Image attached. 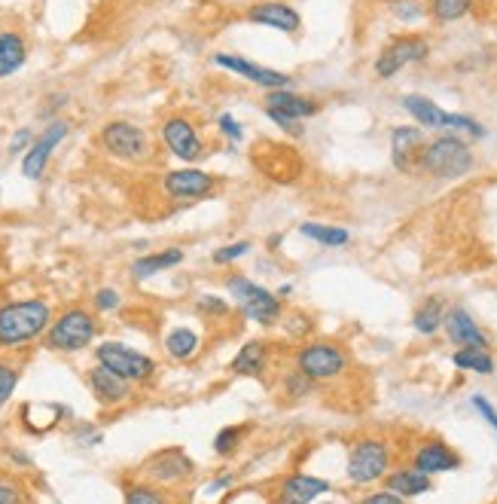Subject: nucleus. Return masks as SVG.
<instances>
[{
	"label": "nucleus",
	"mask_w": 497,
	"mask_h": 504,
	"mask_svg": "<svg viewBox=\"0 0 497 504\" xmlns=\"http://www.w3.org/2000/svg\"><path fill=\"white\" fill-rule=\"evenodd\" d=\"M473 147L461 134H436L424 144L418 159V168L434 181H461L473 172Z\"/></svg>",
	"instance_id": "obj_1"
},
{
	"label": "nucleus",
	"mask_w": 497,
	"mask_h": 504,
	"mask_svg": "<svg viewBox=\"0 0 497 504\" xmlns=\"http://www.w3.org/2000/svg\"><path fill=\"white\" fill-rule=\"evenodd\" d=\"M53 324V309L46 300H19L0 306V346H22L37 340Z\"/></svg>",
	"instance_id": "obj_2"
},
{
	"label": "nucleus",
	"mask_w": 497,
	"mask_h": 504,
	"mask_svg": "<svg viewBox=\"0 0 497 504\" xmlns=\"http://www.w3.org/2000/svg\"><path fill=\"white\" fill-rule=\"evenodd\" d=\"M226 284H229V293H232L235 306L241 309L244 318L257 321L259 327H272L278 318H281V312H284L281 297L272 293V291H266L263 284L244 279V275H232Z\"/></svg>",
	"instance_id": "obj_3"
},
{
	"label": "nucleus",
	"mask_w": 497,
	"mask_h": 504,
	"mask_svg": "<svg viewBox=\"0 0 497 504\" xmlns=\"http://www.w3.org/2000/svg\"><path fill=\"white\" fill-rule=\"evenodd\" d=\"M387 468H391V450H387L385 440H375V437H364L357 440L348 452V480L354 486H373L382 477H387Z\"/></svg>",
	"instance_id": "obj_4"
},
{
	"label": "nucleus",
	"mask_w": 497,
	"mask_h": 504,
	"mask_svg": "<svg viewBox=\"0 0 497 504\" xmlns=\"http://www.w3.org/2000/svg\"><path fill=\"white\" fill-rule=\"evenodd\" d=\"M98 321L95 315L86 309H67L64 315H58L46 331V346L58 351H83L95 340Z\"/></svg>",
	"instance_id": "obj_5"
},
{
	"label": "nucleus",
	"mask_w": 497,
	"mask_h": 504,
	"mask_svg": "<svg viewBox=\"0 0 497 504\" xmlns=\"http://www.w3.org/2000/svg\"><path fill=\"white\" fill-rule=\"evenodd\" d=\"M427 58H431V44H427V37H421V34H400V37H394L391 44L378 53L373 71L378 80H391V77H397L403 67L421 64V62H427Z\"/></svg>",
	"instance_id": "obj_6"
},
{
	"label": "nucleus",
	"mask_w": 497,
	"mask_h": 504,
	"mask_svg": "<svg viewBox=\"0 0 497 504\" xmlns=\"http://www.w3.org/2000/svg\"><path fill=\"white\" fill-rule=\"evenodd\" d=\"M297 370L315 382L336 380V376H342L345 370H348V351L342 346H336V342H324V340L306 342V346L297 351Z\"/></svg>",
	"instance_id": "obj_7"
},
{
	"label": "nucleus",
	"mask_w": 497,
	"mask_h": 504,
	"mask_svg": "<svg viewBox=\"0 0 497 504\" xmlns=\"http://www.w3.org/2000/svg\"><path fill=\"white\" fill-rule=\"evenodd\" d=\"M95 361L101 367L113 370L125 382H147L156 373V361L147 358L144 351H134L122 342H101L95 349Z\"/></svg>",
	"instance_id": "obj_8"
},
{
	"label": "nucleus",
	"mask_w": 497,
	"mask_h": 504,
	"mask_svg": "<svg viewBox=\"0 0 497 504\" xmlns=\"http://www.w3.org/2000/svg\"><path fill=\"white\" fill-rule=\"evenodd\" d=\"M101 144L104 150L122 163H144L150 156V141L147 132L141 125H134L129 120H113L101 129Z\"/></svg>",
	"instance_id": "obj_9"
},
{
	"label": "nucleus",
	"mask_w": 497,
	"mask_h": 504,
	"mask_svg": "<svg viewBox=\"0 0 497 504\" xmlns=\"http://www.w3.org/2000/svg\"><path fill=\"white\" fill-rule=\"evenodd\" d=\"M210 62H214L217 67H223V71H229V74H239V77H244L248 83H254V86L266 89V92L290 89V86H293V77H290V74L272 71V67H263V64L250 62V58H244V55L214 53V55H210Z\"/></svg>",
	"instance_id": "obj_10"
},
{
	"label": "nucleus",
	"mask_w": 497,
	"mask_h": 504,
	"mask_svg": "<svg viewBox=\"0 0 497 504\" xmlns=\"http://www.w3.org/2000/svg\"><path fill=\"white\" fill-rule=\"evenodd\" d=\"M67 132H71V125H67L64 120H53L44 132L37 134V138H34V144L24 150V156H22V174L24 178L28 181L44 178L49 159H53L55 147L67 138Z\"/></svg>",
	"instance_id": "obj_11"
},
{
	"label": "nucleus",
	"mask_w": 497,
	"mask_h": 504,
	"mask_svg": "<svg viewBox=\"0 0 497 504\" xmlns=\"http://www.w3.org/2000/svg\"><path fill=\"white\" fill-rule=\"evenodd\" d=\"M162 190L174 202H199L217 190V178L201 172V168H177V172H168L162 178Z\"/></svg>",
	"instance_id": "obj_12"
},
{
	"label": "nucleus",
	"mask_w": 497,
	"mask_h": 504,
	"mask_svg": "<svg viewBox=\"0 0 497 504\" xmlns=\"http://www.w3.org/2000/svg\"><path fill=\"white\" fill-rule=\"evenodd\" d=\"M162 141L180 163H199L205 156V141L187 116H168L162 123Z\"/></svg>",
	"instance_id": "obj_13"
},
{
	"label": "nucleus",
	"mask_w": 497,
	"mask_h": 504,
	"mask_svg": "<svg viewBox=\"0 0 497 504\" xmlns=\"http://www.w3.org/2000/svg\"><path fill=\"white\" fill-rule=\"evenodd\" d=\"M248 19L263 28H275L281 34H299L302 31V15L297 6L284 4V0H259V4L248 6Z\"/></svg>",
	"instance_id": "obj_14"
},
{
	"label": "nucleus",
	"mask_w": 497,
	"mask_h": 504,
	"mask_svg": "<svg viewBox=\"0 0 497 504\" xmlns=\"http://www.w3.org/2000/svg\"><path fill=\"white\" fill-rule=\"evenodd\" d=\"M427 138H424V129L421 125H397V129L391 132V163L397 172H412V168H418V159H421V150H424Z\"/></svg>",
	"instance_id": "obj_15"
},
{
	"label": "nucleus",
	"mask_w": 497,
	"mask_h": 504,
	"mask_svg": "<svg viewBox=\"0 0 497 504\" xmlns=\"http://www.w3.org/2000/svg\"><path fill=\"white\" fill-rule=\"evenodd\" d=\"M443 331L458 349H492V340L485 336V331L473 321V315L461 306H454L445 312Z\"/></svg>",
	"instance_id": "obj_16"
},
{
	"label": "nucleus",
	"mask_w": 497,
	"mask_h": 504,
	"mask_svg": "<svg viewBox=\"0 0 497 504\" xmlns=\"http://www.w3.org/2000/svg\"><path fill=\"white\" fill-rule=\"evenodd\" d=\"M144 474L162 486H177V483L190 480L192 461L187 459V452H180V450H162L144 465Z\"/></svg>",
	"instance_id": "obj_17"
},
{
	"label": "nucleus",
	"mask_w": 497,
	"mask_h": 504,
	"mask_svg": "<svg viewBox=\"0 0 497 504\" xmlns=\"http://www.w3.org/2000/svg\"><path fill=\"white\" fill-rule=\"evenodd\" d=\"M412 468H418L421 474H449V470L461 468V456L454 452L449 443L443 440H427L421 443L415 450V456H412Z\"/></svg>",
	"instance_id": "obj_18"
},
{
	"label": "nucleus",
	"mask_w": 497,
	"mask_h": 504,
	"mask_svg": "<svg viewBox=\"0 0 497 504\" xmlns=\"http://www.w3.org/2000/svg\"><path fill=\"white\" fill-rule=\"evenodd\" d=\"M330 492V483L315 474H290L278 486V504H315V499Z\"/></svg>",
	"instance_id": "obj_19"
},
{
	"label": "nucleus",
	"mask_w": 497,
	"mask_h": 504,
	"mask_svg": "<svg viewBox=\"0 0 497 504\" xmlns=\"http://www.w3.org/2000/svg\"><path fill=\"white\" fill-rule=\"evenodd\" d=\"M266 111L284 114V116H290V120L302 123L321 111V104H317L315 98H306L293 89H275V92H266Z\"/></svg>",
	"instance_id": "obj_20"
},
{
	"label": "nucleus",
	"mask_w": 497,
	"mask_h": 504,
	"mask_svg": "<svg viewBox=\"0 0 497 504\" xmlns=\"http://www.w3.org/2000/svg\"><path fill=\"white\" fill-rule=\"evenodd\" d=\"M129 385L132 382H125L122 376H116L113 370H107L101 364L89 370V389L98 398V403H104V407H113V403H122L129 398Z\"/></svg>",
	"instance_id": "obj_21"
},
{
	"label": "nucleus",
	"mask_w": 497,
	"mask_h": 504,
	"mask_svg": "<svg viewBox=\"0 0 497 504\" xmlns=\"http://www.w3.org/2000/svg\"><path fill=\"white\" fill-rule=\"evenodd\" d=\"M403 111H406L415 125L421 129H431V132H445V120H449V111H443L434 98L427 95H403Z\"/></svg>",
	"instance_id": "obj_22"
},
{
	"label": "nucleus",
	"mask_w": 497,
	"mask_h": 504,
	"mask_svg": "<svg viewBox=\"0 0 497 504\" xmlns=\"http://www.w3.org/2000/svg\"><path fill=\"white\" fill-rule=\"evenodd\" d=\"M385 489L397 492L400 499H418V495H427L434 489L431 477L421 474L418 468H397L387 474V486Z\"/></svg>",
	"instance_id": "obj_23"
},
{
	"label": "nucleus",
	"mask_w": 497,
	"mask_h": 504,
	"mask_svg": "<svg viewBox=\"0 0 497 504\" xmlns=\"http://www.w3.org/2000/svg\"><path fill=\"white\" fill-rule=\"evenodd\" d=\"M28 62V46L24 37L15 31H0V77H13Z\"/></svg>",
	"instance_id": "obj_24"
},
{
	"label": "nucleus",
	"mask_w": 497,
	"mask_h": 504,
	"mask_svg": "<svg viewBox=\"0 0 497 504\" xmlns=\"http://www.w3.org/2000/svg\"><path fill=\"white\" fill-rule=\"evenodd\" d=\"M177 263H183V251L180 248H165V251H159V254H141L132 263V275L138 282H144V279H153L156 272L171 269Z\"/></svg>",
	"instance_id": "obj_25"
},
{
	"label": "nucleus",
	"mask_w": 497,
	"mask_h": 504,
	"mask_svg": "<svg viewBox=\"0 0 497 504\" xmlns=\"http://www.w3.org/2000/svg\"><path fill=\"white\" fill-rule=\"evenodd\" d=\"M266 355H268V349H266V342H248L239 355L232 358V364L229 370L235 376H263L266 373Z\"/></svg>",
	"instance_id": "obj_26"
},
{
	"label": "nucleus",
	"mask_w": 497,
	"mask_h": 504,
	"mask_svg": "<svg viewBox=\"0 0 497 504\" xmlns=\"http://www.w3.org/2000/svg\"><path fill=\"white\" fill-rule=\"evenodd\" d=\"M445 302L440 297H431V300H424L421 306L415 309V315H412V324H415V331L421 336H434V333H440V327L445 324Z\"/></svg>",
	"instance_id": "obj_27"
},
{
	"label": "nucleus",
	"mask_w": 497,
	"mask_h": 504,
	"mask_svg": "<svg viewBox=\"0 0 497 504\" xmlns=\"http://www.w3.org/2000/svg\"><path fill=\"white\" fill-rule=\"evenodd\" d=\"M299 232L306 235V239L317 242V245H324V248H345L351 242V232L345 230V226H336V223L306 221L299 226Z\"/></svg>",
	"instance_id": "obj_28"
},
{
	"label": "nucleus",
	"mask_w": 497,
	"mask_h": 504,
	"mask_svg": "<svg viewBox=\"0 0 497 504\" xmlns=\"http://www.w3.org/2000/svg\"><path fill=\"white\" fill-rule=\"evenodd\" d=\"M476 10V0H427V15L436 25H454Z\"/></svg>",
	"instance_id": "obj_29"
},
{
	"label": "nucleus",
	"mask_w": 497,
	"mask_h": 504,
	"mask_svg": "<svg viewBox=\"0 0 497 504\" xmlns=\"http://www.w3.org/2000/svg\"><path fill=\"white\" fill-rule=\"evenodd\" d=\"M165 351L174 361H190L199 351V333L190 331V327H174V331L165 336Z\"/></svg>",
	"instance_id": "obj_30"
},
{
	"label": "nucleus",
	"mask_w": 497,
	"mask_h": 504,
	"mask_svg": "<svg viewBox=\"0 0 497 504\" xmlns=\"http://www.w3.org/2000/svg\"><path fill=\"white\" fill-rule=\"evenodd\" d=\"M452 364L458 370H470V373L488 376L494 373V358L488 349H458L452 355Z\"/></svg>",
	"instance_id": "obj_31"
},
{
	"label": "nucleus",
	"mask_w": 497,
	"mask_h": 504,
	"mask_svg": "<svg viewBox=\"0 0 497 504\" xmlns=\"http://www.w3.org/2000/svg\"><path fill=\"white\" fill-rule=\"evenodd\" d=\"M387 10L403 25H415L427 19V0H387Z\"/></svg>",
	"instance_id": "obj_32"
},
{
	"label": "nucleus",
	"mask_w": 497,
	"mask_h": 504,
	"mask_svg": "<svg viewBox=\"0 0 497 504\" xmlns=\"http://www.w3.org/2000/svg\"><path fill=\"white\" fill-rule=\"evenodd\" d=\"M311 389H315V380H308L306 373H299V370H293V373L284 380V394H287L290 400H302L308 398Z\"/></svg>",
	"instance_id": "obj_33"
},
{
	"label": "nucleus",
	"mask_w": 497,
	"mask_h": 504,
	"mask_svg": "<svg viewBox=\"0 0 497 504\" xmlns=\"http://www.w3.org/2000/svg\"><path fill=\"white\" fill-rule=\"evenodd\" d=\"M241 434H244V428H223L220 434L214 437V452L217 456H232L235 450H239V443H241Z\"/></svg>",
	"instance_id": "obj_34"
},
{
	"label": "nucleus",
	"mask_w": 497,
	"mask_h": 504,
	"mask_svg": "<svg viewBox=\"0 0 497 504\" xmlns=\"http://www.w3.org/2000/svg\"><path fill=\"white\" fill-rule=\"evenodd\" d=\"M125 504H168L162 492H156L153 486H132L125 492Z\"/></svg>",
	"instance_id": "obj_35"
},
{
	"label": "nucleus",
	"mask_w": 497,
	"mask_h": 504,
	"mask_svg": "<svg viewBox=\"0 0 497 504\" xmlns=\"http://www.w3.org/2000/svg\"><path fill=\"white\" fill-rule=\"evenodd\" d=\"M244 254H250V242H232V245H223L214 251V263L217 266L235 263V260H241Z\"/></svg>",
	"instance_id": "obj_36"
},
{
	"label": "nucleus",
	"mask_w": 497,
	"mask_h": 504,
	"mask_svg": "<svg viewBox=\"0 0 497 504\" xmlns=\"http://www.w3.org/2000/svg\"><path fill=\"white\" fill-rule=\"evenodd\" d=\"M15 385H19V370L10 364H0V407L13 398Z\"/></svg>",
	"instance_id": "obj_37"
},
{
	"label": "nucleus",
	"mask_w": 497,
	"mask_h": 504,
	"mask_svg": "<svg viewBox=\"0 0 497 504\" xmlns=\"http://www.w3.org/2000/svg\"><path fill=\"white\" fill-rule=\"evenodd\" d=\"M199 309L201 312H208V315H214V318H226L232 312L229 302L220 300V297H199Z\"/></svg>",
	"instance_id": "obj_38"
},
{
	"label": "nucleus",
	"mask_w": 497,
	"mask_h": 504,
	"mask_svg": "<svg viewBox=\"0 0 497 504\" xmlns=\"http://www.w3.org/2000/svg\"><path fill=\"white\" fill-rule=\"evenodd\" d=\"M266 116H268V120H272L284 134H290V138H302V123H299V120H290V116L275 114V111H266Z\"/></svg>",
	"instance_id": "obj_39"
},
{
	"label": "nucleus",
	"mask_w": 497,
	"mask_h": 504,
	"mask_svg": "<svg viewBox=\"0 0 497 504\" xmlns=\"http://www.w3.org/2000/svg\"><path fill=\"white\" fill-rule=\"evenodd\" d=\"M95 309L98 312H113V309H120V291H113V288H101L95 293Z\"/></svg>",
	"instance_id": "obj_40"
},
{
	"label": "nucleus",
	"mask_w": 497,
	"mask_h": 504,
	"mask_svg": "<svg viewBox=\"0 0 497 504\" xmlns=\"http://www.w3.org/2000/svg\"><path fill=\"white\" fill-rule=\"evenodd\" d=\"M217 129H220L229 141H241V134H244L241 123L235 120L232 114H220V120H217Z\"/></svg>",
	"instance_id": "obj_41"
},
{
	"label": "nucleus",
	"mask_w": 497,
	"mask_h": 504,
	"mask_svg": "<svg viewBox=\"0 0 497 504\" xmlns=\"http://www.w3.org/2000/svg\"><path fill=\"white\" fill-rule=\"evenodd\" d=\"M360 504H406V499H400L391 489H378V492H369L366 499H360Z\"/></svg>",
	"instance_id": "obj_42"
},
{
	"label": "nucleus",
	"mask_w": 497,
	"mask_h": 504,
	"mask_svg": "<svg viewBox=\"0 0 497 504\" xmlns=\"http://www.w3.org/2000/svg\"><path fill=\"white\" fill-rule=\"evenodd\" d=\"M473 410H476V413L479 416H482L485 419V422L488 425H492L494 428V431H497V410L492 407V403H488L485 398H482V394H476V398H473Z\"/></svg>",
	"instance_id": "obj_43"
},
{
	"label": "nucleus",
	"mask_w": 497,
	"mask_h": 504,
	"mask_svg": "<svg viewBox=\"0 0 497 504\" xmlns=\"http://www.w3.org/2000/svg\"><path fill=\"white\" fill-rule=\"evenodd\" d=\"M22 499H24V495H22L19 486L0 480V504H22Z\"/></svg>",
	"instance_id": "obj_44"
},
{
	"label": "nucleus",
	"mask_w": 497,
	"mask_h": 504,
	"mask_svg": "<svg viewBox=\"0 0 497 504\" xmlns=\"http://www.w3.org/2000/svg\"><path fill=\"white\" fill-rule=\"evenodd\" d=\"M34 144V134L28 129H19L15 132V138L10 141V156H19L24 147H31Z\"/></svg>",
	"instance_id": "obj_45"
},
{
	"label": "nucleus",
	"mask_w": 497,
	"mask_h": 504,
	"mask_svg": "<svg viewBox=\"0 0 497 504\" xmlns=\"http://www.w3.org/2000/svg\"><path fill=\"white\" fill-rule=\"evenodd\" d=\"M290 293H293V288H290V284H284V288H281V291H278V297H281V300H284V297H290Z\"/></svg>",
	"instance_id": "obj_46"
},
{
	"label": "nucleus",
	"mask_w": 497,
	"mask_h": 504,
	"mask_svg": "<svg viewBox=\"0 0 497 504\" xmlns=\"http://www.w3.org/2000/svg\"><path fill=\"white\" fill-rule=\"evenodd\" d=\"M324 504H330V501H324Z\"/></svg>",
	"instance_id": "obj_47"
}]
</instances>
